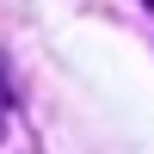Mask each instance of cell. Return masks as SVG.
Wrapping results in <instances>:
<instances>
[{"label": "cell", "instance_id": "cell-1", "mask_svg": "<svg viewBox=\"0 0 154 154\" xmlns=\"http://www.w3.org/2000/svg\"><path fill=\"white\" fill-rule=\"evenodd\" d=\"M6 117H12V86H6V68H0V136H6Z\"/></svg>", "mask_w": 154, "mask_h": 154}]
</instances>
